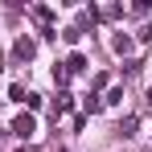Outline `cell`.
I'll return each instance as SVG.
<instances>
[{"label": "cell", "mask_w": 152, "mask_h": 152, "mask_svg": "<svg viewBox=\"0 0 152 152\" xmlns=\"http://www.w3.org/2000/svg\"><path fill=\"white\" fill-rule=\"evenodd\" d=\"M140 41H152V25H144V29H140Z\"/></svg>", "instance_id": "8992f818"}, {"label": "cell", "mask_w": 152, "mask_h": 152, "mask_svg": "<svg viewBox=\"0 0 152 152\" xmlns=\"http://www.w3.org/2000/svg\"><path fill=\"white\" fill-rule=\"evenodd\" d=\"M33 53H37V45H33V41H29V37H21V41H17V58H33Z\"/></svg>", "instance_id": "7a4b0ae2"}, {"label": "cell", "mask_w": 152, "mask_h": 152, "mask_svg": "<svg viewBox=\"0 0 152 152\" xmlns=\"http://www.w3.org/2000/svg\"><path fill=\"white\" fill-rule=\"evenodd\" d=\"M111 45H115V53H132V37L115 33V37H111Z\"/></svg>", "instance_id": "3957f363"}, {"label": "cell", "mask_w": 152, "mask_h": 152, "mask_svg": "<svg viewBox=\"0 0 152 152\" xmlns=\"http://www.w3.org/2000/svg\"><path fill=\"white\" fill-rule=\"evenodd\" d=\"M74 70H86V58L82 53H70V62H66V74H74Z\"/></svg>", "instance_id": "277c9868"}, {"label": "cell", "mask_w": 152, "mask_h": 152, "mask_svg": "<svg viewBox=\"0 0 152 152\" xmlns=\"http://www.w3.org/2000/svg\"><path fill=\"white\" fill-rule=\"evenodd\" d=\"M12 136L33 140V136H37V119H33V115H17V119H12Z\"/></svg>", "instance_id": "6da1fadb"}, {"label": "cell", "mask_w": 152, "mask_h": 152, "mask_svg": "<svg viewBox=\"0 0 152 152\" xmlns=\"http://www.w3.org/2000/svg\"><path fill=\"white\" fill-rule=\"evenodd\" d=\"M107 107H119V103H124V86H111V91H107Z\"/></svg>", "instance_id": "5b68a950"}]
</instances>
